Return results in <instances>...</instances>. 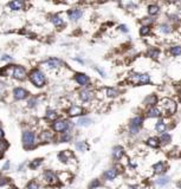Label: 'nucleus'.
I'll return each instance as SVG.
<instances>
[{"label":"nucleus","mask_w":181,"mask_h":189,"mask_svg":"<svg viewBox=\"0 0 181 189\" xmlns=\"http://www.w3.org/2000/svg\"><path fill=\"white\" fill-rule=\"evenodd\" d=\"M147 144L149 147H151V148H158L160 145V140L156 138V137H150V138L147 140Z\"/></svg>","instance_id":"4be33fe9"},{"label":"nucleus","mask_w":181,"mask_h":189,"mask_svg":"<svg viewBox=\"0 0 181 189\" xmlns=\"http://www.w3.org/2000/svg\"><path fill=\"white\" fill-rule=\"evenodd\" d=\"M147 116L148 117H160L161 116V110L156 106H153L147 111Z\"/></svg>","instance_id":"aec40b11"},{"label":"nucleus","mask_w":181,"mask_h":189,"mask_svg":"<svg viewBox=\"0 0 181 189\" xmlns=\"http://www.w3.org/2000/svg\"><path fill=\"white\" fill-rule=\"evenodd\" d=\"M10 189H18L17 187H14V186H12V187H10Z\"/></svg>","instance_id":"3c124183"},{"label":"nucleus","mask_w":181,"mask_h":189,"mask_svg":"<svg viewBox=\"0 0 181 189\" xmlns=\"http://www.w3.org/2000/svg\"><path fill=\"white\" fill-rule=\"evenodd\" d=\"M7 148H9V143L6 141H0V157L4 155V153Z\"/></svg>","instance_id":"72a5a7b5"},{"label":"nucleus","mask_w":181,"mask_h":189,"mask_svg":"<svg viewBox=\"0 0 181 189\" xmlns=\"http://www.w3.org/2000/svg\"><path fill=\"white\" fill-rule=\"evenodd\" d=\"M27 189H40V187H39L38 182H36V181H30V182L27 183Z\"/></svg>","instance_id":"58836bf2"},{"label":"nucleus","mask_w":181,"mask_h":189,"mask_svg":"<svg viewBox=\"0 0 181 189\" xmlns=\"http://www.w3.org/2000/svg\"><path fill=\"white\" fill-rule=\"evenodd\" d=\"M70 125H71L70 122L66 121V120H58V121H54V123L52 124V128L54 131L64 133L65 131H68Z\"/></svg>","instance_id":"39448f33"},{"label":"nucleus","mask_w":181,"mask_h":189,"mask_svg":"<svg viewBox=\"0 0 181 189\" xmlns=\"http://www.w3.org/2000/svg\"><path fill=\"white\" fill-rule=\"evenodd\" d=\"M44 180H45V182L47 183V184H50V186H54V184H57L58 183V177H57V175L53 173L52 170H45L44 171Z\"/></svg>","instance_id":"0eeeda50"},{"label":"nucleus","mask_w":181,"mask_h":189,"mask_svg":"<svg viewBox=\"0 0 181 189\" xmlns=\"http://www.w3.org/2000/svg\"><path fill=\"white\" fill-rule=\"evenodd\" d=\"M13 96L16 100H25L27 96H29V92L23 88H16L13 90Z\"/></svg>","instance_id":"9d476101"},{"label":"nucleus","mask_w":181,"mask_h":189,"mask_svg":"<svg viewBox=\"0 0 181 189\" xmlns=\"http://www.w3.org/2000/svg\"><path fill=\"white\" fill-rule=\"evenodd\" d=\"M128 82L134 85H143V84H148L150 82V77L147 73H135L128 78Z\"/></svg>","instance_id":"f03ea898"},{"label":"nucleus","mask_w":181,"mask_h":189,"mask_svg":"<svg viewBox=\"0 0 181 189\" xmlns=\"http://www.w3.org/2000/svg\"><path fill=\"white\" fill-rule=\"evenodd\" d=\"M160 11L159 6H156V5H149L148 6V13L150 15H155V14H158Z\"/></svg>","instance_id":"c85d7f7f"},{"label":"nucleus","mask_w":181,"mask_h":189,"mask_svg":"<svg viewBox=\"0 0 181 189\" xmlns=\"http://www.w3.org/2000/svg\"><path fill=\"white\" fill-rule=\"evenodd\" d=\"M155 130L158 133H165L166 130V123L163 121H158V123L155 124Z\"/></svg>","instance_id":"393cba45"},{"label":"nucleus","mask_w":181,"mask_h":189,"mask_svg":"<svg viewBox=\"0 0 181 189\" xmlns=\"http://www.w3.org/2000/svg\"><path fill=\"white\" fill-rule=\"evenodd\" d=\"M36 143V135L33 131L30 130H25L23 133V144L26 149H30L32 148Z\"/></svg>","instance_id":"7ed1b4c3"},{"label":"nucleus","mask_w":181,"mask_h":189,"mask_svg":"<svg viewBox=\"0 0 181 189\" xmlns=\"http://www.w3.org/2000/svg\"><path fill=\"white\" fill-rule=\"evenodd\" d=\"M90 124H91V120L89 117H83V118L78 120V122H77V125H79V127H88Z\"/></svg>","instance_id":"bb28decb"},{"label":"nucleus","mask_w":181,"mask_h":189,"mask_svg":"<svg viewBox=\"0 0 181 189\" xmlns=\"http://www.w3.org/2000/svg\"><path fill=\"white\" fill-rule=\"evenodd\" d=\"M42 163H43V158H36V160H33L31 163L29 164V167L34 170V169H37V168L39 167Z\"/></svg>","instance_id":"cd10ccee"},{"label":"nucleus","mask_w":181,"mask_h":189,"mask_svg":"<svg viewBox=\"0 0 181 189\" xmlns=\"http://www.w3.org/2000/svg\"><path fill=\"white\" fill-rule=\"evenodd\" d=\"M170 53L173 56H180L181 55V46H173L170 47Z\"/></svg>","instance_id":"473e14b6"},{"label":"nucleus","mask_w":181,"mask_h":189,"mask_svg":"<svg viewBox=\"0 0 181 189\" xmlns=\"http://www.w3.org/2000/svg\"><path fill=\"white\" fill-rule=\"evenodd\" d=\"M51 22L54 26H57V27H61V26H63L64 25V22L63 19L59 17V15H53L52 18H51Z\"/></svg>","instance_id":"b1692460"},{"label":"nucleus","mask_w":181,"mask_h":189,"mask_svg":"<svg viewBox=\"0 0 181 189\" xmlns=\"http://www.w3.org/2000/svg\"><path fill=\"white\" fill-rule=\"evenodd\" d=\"M27 104H29L30 108H34V106L38 104V100H37V98H30V100H29Z\"/></svg>","instance_id":"37998d69"},{"label":"nucleus","mask_w":181,"mask_h":189,"mask_svg":"<svg viewBox=\"0 0 181 189\" xmlns=\"http://www.w3.org/2000/svg\"><path fill=\"white\" fill-rule=\"evenodd\" d=\"M123 154H124V150H123V148L120 147V145L115 147L114 150H113V157H114L115 160H121Z\"/></svg>","instance_id":"4468645a"},{"label":"nucleus","mask_w":181,"mask_h":189,"mask_svg":"<svg viewBox=\"0 0 181 189\" xmlns=\"http://www.w3.org/2000/svg\"><path fill=\"white\" fill-rule=\"evenodd\" d=\"M82 11L81 10H78V8H74V10H70V11L68 12V15H69V18L71 19V20H77V19H79L81 17H82Z\"/></svg>","instance_id":"ddd939ff"},{"label":"nucleus","mask_w":181,"mask_h":189,"mask_svg":"<svg viewBox=\"0 0 181 189\" xmlns=\"http://www.w3.org/2000/svg\"><path fill=\"white\" fill-rule=\"evenodd\" d=\"M14 66H5L2 70H0V76H10V72H12V75H13V71H12V69Z\"/></svg>","instance_id":"c756f323"},{"label":"nucleus","mask_w":181,"mask_h":189,"mask_svg":"<svg viewBox=\"0 0 181 189\" xmlns=\"http://www.w3.org/2000/svg\"><path fill=\"white\" fill-rule=\"evenodd\" d=\"M156 103H158V97H156L155 95L149 96V97H147L146 100H144V104H147V105H151V108H153Z\"/></svg>","instance_id":"5701e85b"},{"label":"nucleus","mask_w":181,"mask_h":189,"mask_svg":"<svg viewBox=\"0 0 181 189\" xmlns=\"http://www.w3.org/2000/svg\"><path fill=\"white\" fill-rule=\"evenodd\" d=\"M71 140V133H64L63 135H62V137H61V142H69Z\"/></svg>","instance_id":"ea45409f"},{"label":"nucleus","mask_w":181,"mask_h":189,"mask_svg":"<svg viewBox=\"0 0 181 189\" xmlns=\"http://www.w3.org/2000/svg\"><path fill=\"white\" fill-rule=\"evenodd\" d=\"M76 148H77L79 151H85V150L88 149V145H86L85 142H82V141H81V142H77V143H76Z\"/></svg>","instance_id":"c9c22d12"},{"label":"nucleus","mask_w":181,"mask_h":189,"mask_svg":"<svg viewBox=\"0 0 181 189\" xmlns=\"http://www.w3.org/2000/svg\"><path fill=\"white\" fill-rule=\"evenodd\" d=\"M161 106L165 110V112H168L169 115H173L176 111V103L169 98H163L161 100Z\"/></svg>","instance_id":"20e7f679"},{"label":"nucleus","mask_w":181,"mask_h":189,"mask_svg":"<svg viewBox=\"0 0 181 189\" xmlns=\"http://www.w3.org/2000/svg\"><path fill=\"white\" fill-rule=\"evenodd\" d=\"M106 95H108V97H116L117 95H118V91L116 89L110 88V89L106 90Z\"/></svg>","instance_id":"4c0bfd02"},{"label":"nucleus","mask_w":181,"mask_h":189,"mask_svg":"<svg viewBox=\"0 0 181 189\" xmlns=\"http://www.w3.org/2000/svg\"><path fill=\"white\" fill-rule=\"evenodd\" d=\"M1 60H12V57L7 56V55H4L1 57Z\"/></svg>","instance_id":"a18cd8bd"},{"label":"nucleus","mask_w":181,"mask_h":189,"mask_svg":"<svg viewBox=\"0 0 181 189\" xmlns=\"http://www.w3.org/2000/svg\"><path fill=\"white\" fill-rule=\"evenodd\" d=\"M75 79L79 85H85L89 83V77L84 75V73H76L75 75Z\"/></svg>","instance_id":"f8f14e48"},{"label":"nucleus","mask_w":181,"mask_h":189,"mask_svg":"<svg viewBox=\"0 0 181 189\" xmlns=\"http://www.w3.org/2000/svg\"><path fill=\"white\" fill-rule=\"evenodd\" d=\"M121 31H123V32H128V30H127V26L126 25H121L120 27H118Z\"/></svg>","instance_id":"49530a36"},{"label":"nucleus","mask_w":181,"mask_h":189,"mask_svg":"<svg viewBox=\"0 0 181 189\" xmlns=\"http://www.w3.org/2000/svg\"><path fill=\"white\" fill-rule=\"evenodd\" d=\"M70 157H72V154H71L69 150L62 151V153L58 155V158H59L63 163H68V161H69V158H70Z\"/></svg>","instance_id":"6ab92c4d"},{"label":"nucleus","mask_w":181,"mask_h":189,"mask_svg":"<svg viewBox=\"0 0 181 189\" xmlns=\"http://www.w3.org/2000/svg\"><path fill=\"white\" fill-rule=\"evenodd\" d=\"M9 166H10V163H9V162H6V163H5V166H4V170H6V169L9 168Z\"/></svg>","instance_id":"de8ad7c7"},{"label":"nucleus","mask_w":181,"mask_h":189,"mask_svg":"<svg viewBox=\"0 0 181 189\" xmlns=\"http://www.w3.org/2000/svg\"><path fill=\"white\" fill-rule=\"evenodd\" d=\"M30 79H31L32 84L37 88H42L45 85L46 83V78H45V75L40 70L38 69H34L30 72Z\"/></svg>","instance_id":"f257e3e1"},{"label":"nucleus","mask_w":181,"mask_h":189,"mask_svg":"<svg viewBox=\"0 0 181 189\" xmlns=\"http://www.w3.org/2000/svg\"><path fill=\"white\" fill-rule=\"evenodd\" d=\"M7 182H9V180H7L6 177H1V178H0V186H5Z\"/></svg>","instance_id":"c03bdc74"},{"label":"nucleus","mask_w":181,"mask_h":189,"mask_svg":"<svg viewBox=\"0 0 181 189\" xmlns=\"http://www.w3.org/2000/svg\"><path fill=\"white\" fill-rule=\"evenodd\" d=\"M79 98H81V100H83V102H89V100L92 98V93L89 90H83L79 93Z\"/></svg>","instance_id":"a211bd4d"},{"label":"nucleus","mask_w":181,"mask_h":189,"mask_svg":"<svg viewBox=\"0 0 181 189\" xmlns=\"http://www.w3.org/2000/svg\"><path fill=\"white\" fill-rule=\"evenodd\" d=\"M99 186H101V182L98 180H92L91 183L89 184V189H96L97 187H99Z\"/></svg>","instance_id":"a19ab883"},{"label":"nucleus","mask_w":181,"mask_h":189,"mask_svg":"<svg viewBox=\"0 0 181 189\" xmlns=\"http://www.w3.org/2000/svg\"><path fill=\"white\" fill-rule=\"evenodd\" d=\"M142 123H143V118H142L141 116L134 117V118L130 121V125H129V128H130V133H137L138 130H140V128H141V125H142Z\"/></svg>","instance_id":"423d86ee"},{"label":"nucleus","mask_w":181,"mask_h":189,"mask_svg":"<svg viewBox=\"0 0 181 189\" xmlns=\"http://www.w3.org/2000/svg\"><path fill=\"white\" fill-rule=\"evenodd\" d=\"M168 182H169V177H166V176H163V177H160L159 180H156V184H158V186H160V187H163V186H166Z\"/></svg>","instance_id":"7c9ffc66"},{"label":"nucleus","mask_w":181,"mask_h":189,"mask_svg":"<svg viewBox=\"0 0 181 189\" xmlns=\"http://www.w3.org/2000/svg\"><path fill=\"white\" fill-rule=\"evenodd\" d=\"M117 170L116 168H111V169H108L106 173H104V177L106 180H109V181H111V180H114V178L117 176Z\"/></svg>","instance_id":"f3484780"},{"label":"nucleus","mask_w":181,"mask_h":189,"mask_svg":"<svg viewBox=\"0 0 181 189\" xmlns=\"http://www.w3.org/2000/svg\"><path fill=\"white\" fill-rule=\"evenodd\" d=\"M9 7H10L12 11H19L24 7V2L19 1V0H16V1H11L9 4Z\"/></svg>","instance_id":"2eb2a0df"},{"label":"nucleus","mask_w":181,"mask_h":189,"mask_svg":"<svg viewBox=\"0 0 181 189\" xmlns=\"http://www.w3.org/2000/svg\"><path fill=\"white\" fill-rule=\"evenodd\" d=\"M149 32H150V27H149V26H146V25L142 26L141 30H140V34H141V35H146V34H148Z\"/></svg>","instance_id":"79ce46f5"},{"label":"nucleus","mask_w":181,"mask_h":189,"mask_svg":"<svg viewBox=\"0 0 181 189\" xmlns=\"http://www.w3.org/2000/svg\"><path fill=\"white\" fill-rule=\"evenodd\" d=\"M170 135L169 133H162V136H161V138H160V142H162L163 144H167V143H169L170 142Z\"/></svg>","instance_id":"f704fd0d"},{"label":"nucleus","mask_w":181,"mask_h":189,"mask_svg":"<svg viewBox=\"0 0 181 189\" xmlns=\"http://www.w3.org/2000/svg\"><path fill=\"white\" fill-rule=\"evenodd\" d=\"M82 113H83V109L81 106H78V105H71L70 109L68 110V115L70 117H76V116H79Z\"/></svg>","instance_id":"9b49d317"},{"label":"nucleus","mask_w":181,"mask_h":189,"mask_svg":"<svg viewBox=\"0 0 181 189\" xmlns=\"http://www.w3.org/2000/svg\"><path fill=\"white\" fill-rule=\"evenodd\" d=\"M129 189H138L137 187H129Z\"/></svg>","instance_id":"8fccbe9b"},{"label":"nucleus","mask_w":181,"mask_h":189,"mask_svg":"<svg viewBox=\"0 0 181 189\" xmlns=\"http://www.w3.org/2000/svg\"><path fill=\"white\" fill-rule=\"evenodd\" d=\"M13 77L18 80H23L26 78V70L23 66H18V65H14L13 67Z\"/></svg>","instance_id":"6e6552de"},{"label":"nucleus","mask_w":181,"mask_h":189,"mask_svg":"<svg viewBox=\"0 0 181 189\" xmlns=\"http://www.w3.org/2000/svg\"><path fill=\"white\" fill-rule=\"evenodd\" d=\"M153 169L155 174H163L166 171V164L163 162H158L153 166Z\"/></svg>","instance_id":"dca6fc26"},{"label":"nucleus","mask_w":181,"mask_h":189,"mask_svg":"<svg viewBox=\"0 0 181 189\" xmlns=\"http://www.w3.org/2000/svg\"><path fill=\"white\" fill-rule=\"evenodd\" d=\"M53 137V133L51 131H43L40 133V140H42V142H50L51 140H52Z\"/></svg>","instance_id":"412c9836"},{"label":"nucleus","mask_w":181,"mask_h":189,"mask_svg":"<svg viewBox=\"0 0 181 189\" xmlns=\"http://www.w3.org/2000/svg\"><path fill=\"white\" fill-rule=\"evenodd\" d=\"M160 31H161L162 33H170L172 29H170L169 25H167V24H162V25L160 26Z\"/></svg>","instance_id":"e433bc0d"},{"label":"nucleus","mask_w":181,"mask_h":189,"mask_svg":"<svg viewBox=\"0 0 181 189\" xmlns=\"http://www.w3.org/2000/svg\"><path fill=\"white\" fill-rule=\"evenodd\" d=\"M159 53L160 51L158 49H150V50H148V52H147V55L149 57H151V58H154V59H156L159 57Z\"/></svg>","instance_id":"2f4dec72"},{"label":"nucleus","mask_w":181,"mask_h":189,"mask_svg":"<svg viewBox=\"0 0 181 189\" xmlns=\"http://www.w3.org/2000/svg\"><path fill=\"white\" fill-rule=\"evenodd\" d=\"M4 137V131H2V129H0V140Z\"/></svg>","instance_id":"09e8293b"},{"label":"nucleus","mask_w":181,"mask_h":189,"mask_svg":"<svg viewBox=\"0 0 181 189\" xmlns=\"http://www.w3.org/2000/svg\"><path fill=\"white\" fill-rule=\"evenodd\" d=\"M57 117H58V113L56 111H53V110H47L46 111V118L49 120V121H57Z\"/></svg>","instance_id":"a878e982"},{"label":"nucleus","mask_w":181,"mask_h":189,"mask_svg":"<svg viewBox=\"0 0 181 189\" xmlns=\"http://www.w3.org/2000/svg\"><path fill=\"white\" fill-rule=\"evenodd\" d=\"M62 60H59V59H57V58H51V59H49V60H46L43 65L45 67H47V69H58V67L62 66Z\"/></svg>","instance_id":"1a4fd4ad"}]
</instances>
